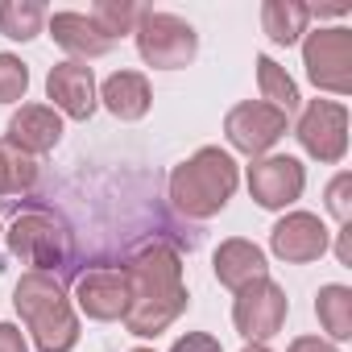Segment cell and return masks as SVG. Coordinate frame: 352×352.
<instances>
[{"label":"cell","instance_id":"obj_1","mask_svg":"<svg viewBox=\"0 0 352 352\" xmlns=\"http://www.w3.org/2000/svg\"><path fill=\"white\" fill-rule=\"evenodd\" d=\"M129 311L124 327L133 336H162L174 319L187 311V286H183V257L170 245H145L129 265Z\"/></svg>","mask_w":352,"mask_h":352},{"label":"cell","instance_id":"obj_2","mask_svg":"<svg viewBox=\"0 0 352 352\" xmlns=\"http://www.w3.org/2000/svg\"><path fill=\"white\" fill-rule=\"evenodd\" d=\"M13 307H17L21 323L30 327L38 352H71L79 344V319H75L71 298L54 274H38V270L21 274V282L13 290Z\"/></svg>","mask_w":352,"mask_h":352},{"label":"cell","instance_id":"obj_3","mask_svg":"<svg viewBox=\"0 0 352 352\" xmlns=\"http://www.w3.org/2000/svg\"><path fill=\"white\" fill-rule=\"evenodd\" d=\"M236 183H241L236 162L220 145H204L183 166H174V174H170V204L183 216H191V220H212V216L224 212V204L232 199Z\"/></svg>","mask_w":352,"mask_h":352},{"label":"cell","instance_id":"obj_4","mask_svg":"<svg viewBox=\"0 0 352 352\" xmlns=\"http://www.w3.org/2000/svg\"><path fill=\"white\" fill-rule=\"evenodd\" d=\"M133 38H137L141 58H145L149 67H157V71H179V67H187V63L195 58V50H199V34H195L183 17H174V13H153V9L141 13Z\"/></svg>","mask_w":352,"mask_h":352},{"label":"cell","instance_id":"obj_5","mask_svg":"<svg viewBox=\"0 0 352 352\" xmlns=\"http://www.w3.org/2000/svg\"><path fill=\"white\" fill-rule=\"evenodd\" d=\"M5 236H9V253L34 265L38 274H54L67 265V232L50 212H21Z\"/></svg>","mask_w":352,"mask_h":352},{"label":"cell","instance_id":"obj_6","mask_svg":"<svg viewBox=\"0 0 352 352\" xmlns=\"http://www.w3.org/2000/svg\"><path fill=\"white\" fill-rule=\"evenodd\" d=\"M302 63H307V79L319 91L331 96H348L352 91V30L336 25V30H315L302 42Z\"/></svg>","mask_w":352,"mask_h":352},{"label":"cell","instance_id":"obj_7","mask_svg":"<svg viewBox=\"0 0 352 352\" xmlns=\"http://www.w3.org/2000/svg\"><path fill=\"white\" fill-rule=\"evenodd\" d=\"M286 311H290V302H286L282 286H278L274 278H257V282H249L245 290H236L232 323H236V331H241L249 344H265V340H274V336L282 331Z\"/></svg>","mask_w":352,"mask_h":352},{"label":"cell","instance_id":"obj_8","mask_svg":"<svg viewBox=\"0 0 352 352\" xmlns=\"http://www.w3.org/2000/svg\"><path fill=\"white\" fill-rule=\"evenodd\" d=\"M290 129V116L270 108L265 100H245L224 116V133L232 141V149L249 153V157H265Z\"/></svg>","mask_w":352,"mask_h":352},{"label":"cell","instance_id":"obj_9","mask_svg":"<svg viewBox=\"0 0 352 352\" xmlns=\"http://www.w3.org/2000/svg\"><path fill=\"white\" fill-rule=\"evenodd\" d=\"M302 187H307V170L290 153H265V157H253L249 166V195L265 212L290 208L294 199H302Z\"/></svg>","mask_w":352,"mask_h":352},{"label":"cell","instance_id":"obj_10","mask_svg":"<svg viewBox=\"0 0 352 352\" xmlns=\"http://www.w3.org/2000/svg\"><path fill=\"white\" fill-rule=\"evenodd\" d=\"M294 137L302 141V149L315 162H327V166L344 162V153H348V108L340 100H311Z\"/></svg>","mask_w":352,"mask_h":352},{"label":"cell","instance_id":"obj_11","mask_svg":"<svg viewBox=\"0 0 352 352\" xmlns=\"http://www.w3.org/2000/svg\"><path fill=\"white\" fill-rule=\"evenodd\" d=\"M327 241H331L327 224H323L319 216H311V212H290V216H282V220L274 224V232H270L274 257H282V261H290V265L319 261V257L327 253Z\"/></svg>","mask_w":352,"mask_h":352},{"label":"cell","instance_id":"obj_12","mask_svg":"<svg viewBox=\"0 0 352 352\" xmlns=\"http://www.w3.org/2000/svg\"><path fill=\"white\" fill-rule=\"evenodd\" d=\"M75 298H79V311L96 323H112V319H124L129 311V274L124 270H91L79 278L75 286Z\"/></svg>","mask_w":352,"mask_h":352},{"label":"cell","instance_id":"obj_13","mask_svg":"<svg viewBox=\"0 0 352 352\" xmlns=\"http://www.w3.org/2000/svg\"><path fill=\"white\" fill-rule=\"evenodd\" d=\"M46 96L54 100V108H58L63 116L87 120V116L96 112V75H91V67H87V63H75V58L50 67V75H46Z\"/></svg>","mask_w":352,"mask_h":352},{"label":"cell","instance_id":"obj_14","mask_svg":"<svg viewBox=\"0 0 352 352\" xmlns=\"http://www.w3.org/2000/svg\"><path fill=\"white\" fill-rule=\"evenodd\" d=\"M63 141V116L46 104H21V112L9 120V141L17 153L34 157V153H50Z\"/></svg>","mask_w":352,"mask_h":352},{"label":"cell","instance_id":"obj_15","mask_svg":"<svg viewBox=\"0 0 352 352\" xmlns=\"http://www.w3.org/2000/svg\"><path fill=\"white\" fill-rule=\"evenodd\" d=\"M212 265H216L220 286H228V290H245L249 282L270 278V274H265V253H261L253 241H241V236L224 241V245L216 249Z\"/></svg>","mask_w":352,"mask_h":352},{"label":"cell","instance_id":"obj_16","mask_svg":"<svg viewBox=\"0 0 352 352\" xmlns=\"http://www.w3.org/2000/svg\"><path fill=\"white\" fill-rule=\"evenodd\" d=\"M50 38H54L67 54H75V63L100 58V54H108V50L116 46V42L104 38V34L96 30V21L83 17V13H54V17H50Z\"/></svg>","mask_w":352,"mask_h":352},{"label":"cell","instance_id":"obj_17","mask_svg":"<svg viewBox=\"0 0 352 352\" xmlns=\"http://www.w3.org/2000/svg\"><path fill=\"white\" fill-rule=\"evenodd\" d=\"M96 100H104V108H108L116 120H141V116L149 112V104H153V91H149V79H145V75H137V71H116V75L104 79V87H100Z\"/></svg>","mask_w":352,"mask_h":352},{"label":"cell","instance_id":"obj_18","mask_svg":"<svg viewBox=\"0 0 352 352\" xmlns=\"http://www.w3.org/2000/svg\"><path fill=\"white\" fill-rule=\"evenodd\" d=\"M307 21H311V9L298 5V0H265L261 5V30L278 46H294L307 34Z\"/></svg>","mask_w":352,"mask_h":352},{"label":"cell","instance_id":"obj_19","mask_svg":"<svg viewBox=\"0 0 352 352\" xmlns=\"http://www.w3.org/2000/svg\"><path fill=\"white\" fill-rule=\"evenodd\" d=\"M315 315L331 340H352V290L331 282L315 294Z\"/></svg>","mask_w":352,"mask_h":352},{"label":"cell","instance_id":"obj_20","mask_svg":"<svg viewBox=\"0 0 352 352\" xmlns=\"http://www.w3.org/2000/svg\"><path fill=\"white\" fill-rule=\"evenodd\" d=\"M46 21V5L38 0H0V34L13 42H30L42 34Z\"/></svg>","mask_w":352,"mask_h":352},{"label":"cell","instance_id":"obj_21","mask_svg":"<svg viewBox=\"0 0 352 352\" xmlns=\"http://www.w3.org/2000/svg\"><path fill=\"white\" fill-rule=\"evenodd\" d=\"M257 83H261V100L270 104V108H278V112H294L302 100H298V87H294V79L274 63V58H257Z\"/></svg>","mask_w":352,"mask_h":352},{"label":"cell","instance_id":"obj_22","mask_svg":"<svg viewBox=\"0 0 352 352\" xmlns=\"http://www.w3.org/2000/svg\"><path fill=\"white\" fill-rule=\"evenodd\" d=\"M141 13H145V9L129 5V0H100V5H96L87 17L96 21V30H100L104 38H112V42H116L120 34H133V30H137Z\"/></svg>","mask_w":352,"mask_h":352},{"label":"cell","instance_id":"obj_23","mask_svg":"<svg viewBox=\"0 0 352 352\" xmlns=\"http://www.w3.org/2000/svg\"><path fill=\"white\" fill-rule=\"evenodd\" d=\"M38 183V166L34 157L17 153L13 145H0V195H21Z\"/></svg>","mask_w":352,"mask_h":352},{"label":"cell","instance_id":"obj_24","mask_svg":"<svg viewBox=\"0 0 352 352\" xmlns=\"http://www.w3.org/2000/svg\"><path fill=\"white\" fill-rule=\"evenodd\" d=\"M30 91V67L17 54H0V104H17Z\"/></svg>","mask_w":352,"mask_h":352},{"label":"cell","instance_id":"obj_25","mask_svg":"<svg viewBox=\"0 0 352 352\" xmlns=\"http://www.w3.org/2000/svg\"><path fill=\"white\" fill-rule=\"evenodd\" d=\"M348 195H352V174H336L331 187H327V212L340 220V228L352 224V204H348Z\"/></svg>","mask_w":352,"mask_h":352},{"label":"cell","instance_id":"obj_26","mask_svg":"<svg viewBox=\"0 0 352 352\" xmlns=\"http://www.w3.org/2000/svg\"><path fill=\"white\" fill-rule=\"evenodd\" d=\"M170 352H224V348H220V340L208 336V331H187L183 340H174Z\"/></svg>","mask_w":352,"mask_h":352},{"label":"cell","instance_id":"obj_27","mask_svg":"<svg viewBox=\"0 0 352 352\" xmlns=\"http://www.w3.org/2000/svg\"><path fill=\"white\" fill-rule=\"evenodd\" d=\"M0 352H30V344H25L21 327H13V323H0Z\"/></svg>","mask_w":352,"mask_h":352},{"label":"cell","instance_id":"obj_28","mask_svg":"<svg viewBox=\"0 0 352 352\" xmlns=\"http://www.w3.org/2000/svg\"><path fill=\"white\" fill-rule=\"evenodd\" d=\"M286 352H336V344H327V340H319V336H298Z\"/></svg>","mask_w":352,"mask_h":352},{"label":"cell","instance_id":"obj_29","mask_svg":"<svg viewBox=\"0 0 352 352\" xmlns=\"http://www.w3.org/2000/svg\"><path fill=\"white\" fill-rule=\"evenodd\" d=\"M241 352H274V348H265V344H249V348H241Z\"/></svg>","mask_w":352,"mask_h":352},{"label":"cell","instance_id":"obj_30","mask_svg":"<svg viewBox=\"0 0 352 352\" xmlns=\"http://www.w3.org/2000/svg\"><path fill=\"white\" fill-rule=\"evenodd\" d=\"M133 352H153V348H133Z\"/></svg>","mask_w":352,"mask_h":352}]
</instances>
